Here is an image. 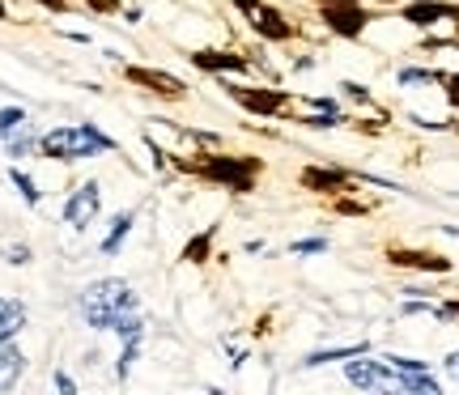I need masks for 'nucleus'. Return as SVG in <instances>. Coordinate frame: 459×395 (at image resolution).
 Masks as SVG:
<instances>
[{
	"mask_svg": "<svg viewBox=\"0 0 459 395\" xmlns=\"http://www.w3.org/2000/svg\"><path fill=\"white\" fill-rule=\"evenodd\" d=\"M298 124H302V128H311V132H328V128L349 124V116H344V111H307Z\"/></svg>",
	"mask_w": 459,
	"mask_h": 395,
	"instance_id": "4be33fe9",
	"label": "nucleus"
},
{
	"mask_svg": "<svg viewBox=\"0 0 459 395\" xmlns=\"http://www.w3.org/2000/svg\"><path fill=\"white\" fill-rule=\"evenodd\" d=\"M9 179H13V187L17 192H22V200H26V204H39V200H43V192H39V183L30 179V175H26V170H22V166H13V170H9Z\"/></svg>",
	"mask_w": 459,
	"mask_h": 395,
	"instance_id": "5701e85b",
	"label": "nucleus"
},
{
	"mask_svg": "<svg viewBox=\"0 0 459 395\" xmlns=\"http://www.w3.org/2000/svg\"><path fill=\"white\" fill-rule=\"evenodd\" d=\"M446 68H421V64H400L395 68V85L400 90H412V85H438Z\"/></svg>",
	"mask_w": 459,
	"mask_h": 395,
	"instance_id": "6ab92c4d",
	"label": "nucleus"
},
{
	"mask_svg": "<svg viewBox=\"0 0 459 395\" xmlns=\"http://www.w3.org/2000/svg\"><path fill=\"white\" fill-rule=\"evenodd\" d=\"M115 149H119V141L94 124H65V128H51L39 136V153L51 162H85V158L115 153Z\"/></svg>",
	"mask_w": 459,
	"mask_h": 395,
	"instance_id": "f03ea898",
	"label": "nucleus"
},
{
	"mask_svg": "<svg viewBox=\"0 0 459 395\" xmlns=\"http://www.w3.org/2000/svg\"><path fill=\"white\" fill-rule=\"evenodd\" d=\"M0 17H9V9H4V4H0Z\"/></svg>",
	"mask_w": 459,
	"mask_h": 395,
	"instance_id": "37998d69",
	"label": "nucleus"
},
{
	"mask_svg": "<svg viewBox=\"0 0 459 395\" xmlns=\"http://www.w3.org/2000/svg\"><path fill=\"white\" fill-rule=\"evenodd\" d=\"M141 345H145V340H124V348H119V365H115L119 379H128L132 374V365H136V357H141Z\"/></svg>",
	"mask_w": 459,
	"mask_h": 395,
	"instance_id": "393cba45",
	"label": "nucleus"
},
{
	"mask_svg": "<svg viewBox=\"0 0 459 395\" xmlns=\"http://www.w3.org/2000/svg\"><path fill=\"white\" fill-rule=\"evenodd\" d=\"M443 99H446V107L451 111H459V73H443Z\"/></svg>",
	"mask_w": 459,
	"mask_h": 395,
	"instance_id": "c85d7f7f",
	"label": "nucleus"
},
{
	"mask_svg": "<svg viewBox=\"0 0 459 395\" xmlns=\"http://www.w3.org/2000/svg\"><path fill=\"white\" fill-rule=\"evenodd\" d=\"M94 13H119V0H85Z\"/></svg>",
	"mask_w": 459,
	"mask_h": 395,
	"instance_id": "c9c22d12",
	"label": "nucleus"
},
{
	"mask_svg": "<svg viewBox=\"0 0 459 395\" xmlns=\"http://www.w3.org/2000/svg\"><path fill=\"white\" fill-rule=\"evenodd\" d=\"M51 387H56V391H65V395H73V391H77V382L68 379L65 370H56V374H51Z\"/></svg>",
	"mask_w": 459,
	"mask_h": 395,
	"instance_id": "72a5a7b5",
	"label": "nucleus"
},
{
	"mask_svg": "<svg viewBox=\"0 0 459 395\" xmlns=\"http://www.w3.org/2000/svg\"><path fill=\"white\" fill-rule=\"evenodd\" d=\"M213 238H217V226H209V230H200V234H192L179 260H183V263H209V260H213Z\"/></svg>",
	"mask_w": 459,
	"mask_h": 395,
	"instance_id": "aec40b11",
	"label": "nucleus"
},
{
	"mask_svg": "<svg viewBox=\"0 0 459 395\" xmlns=\"http://www.w3.org/2000/svg\"><path fill=\"white\" fill-rule=\"evenodd\" d=\"M328 238H319V234H315V238H294V243H290V255H328Z\"/></svg>",
	"mask_w": 459,
	"mask_h": 395,
	"instance_id": "a878e982",
	"label": "nucleus"
},
{
	"mask_svg": "<svg viewBox=\"0 0 459 395\" xmlns=\"http://www.w3.org/2000/svg\"><path fill=\"white\" fill-rule=\"evenodd\" d=\"M22 124H30V119H26V111H22V107H4V111H0V145H4V141H9Z\"/></svg>",
	"mask_w": 459,
	"mask_h": 395,
	"instance_id": "b1692460",
	"label": "nucleus"
},
{
	"mask_svg": "<svg viewBox=\"0 0 459 395\" xmlns=\"http://www.w3.org/2000/svg\"><path fill=\"white\" fill-rule=\"evenodd\" d=\"M132 226H136V209H124V213H115L111 226H107V234H102V243H99L102 255H119V247H124V238L132 234Z\"/></svg>",
	"mask_w": 459,
	"mask_h": 395,
	"instance_id": "dca6fc26",
	"label": "nucleus"
},
{
	"mask_svg": "<svg viewBox=\"0 0 459 395\" xmlns=\"http://www.w3.org/2000/svg\"><path fill=\"white\" fill-rule=\"evenodd\" d=\"M319 17H324L328 34H336V39H349V43L370 30V9H366L361 0H353V4H328V9H319Z\"/></svg>",
	"mask_w": 459,
	"mask_h": 395,
	"instance_id": "0eeeda50",
	"label": "nucleus"
},
{
	"mask_svg": "<svg viewBox=\"0 0 459 395\" xmlns=\"http://www.w3.org/2000/svg\"><path fill=\"white\" fill-rule=\"evenodd\" d=\"M200 73H213V77H230V73H251V60L238 56V51H213V47H200L187 56Z\"/></svg>",
	"mask_w": 459,
	"mask_h": 395,
	"instance_id": "ddd939ff",
	"label": "nucleus"
},
{
	"mask_svg": "<svg viewBox=\"0 0 459 395\" xmlns=\"http://www.w3.org/2000/svg\"><path fill=\"white\" fill-rule=\"evenodd\" d=\"M4 260L13 263V268H22V263H30V247H26V243H9V247H4Z\"/></svg>",
	"mask_w": 459,
	"mask_h": 395,
	"instance_id": "7c9ffc66",
	"label": "nucleus"
},
{
	"mask_svg": "<svg viewBox=\"0 0 459 395\" xmlns=\"http://www.w3.org/2000/svg\"><path fill=\"white\" fill-rule=\"evenodd\" d=\"M358 353H370V340H353V345H332V348H315L302 357V370H324L332 362H349V357H358Z\"/></svg>",
	"mask_w": 459,
	"mask_h": 395,
	"instance_id": "4468645a",
	"label": "nucleus"
},
{
	"mask_svg": "<svg viewBox=\"0 0 459 395\" xmlns=\"http://www.w3.org/2000/svg\"><path fill=\"white\" fill-rule=\"evenodd\" d=\"M387 362L400 370V374H417V370H434V362H426V357H404V353H383Z\"/></svg>",
	"mask_w": 459,
	"mask_h": 395,
	"instance_id": "bb28decb",
	"label": "nucleus"
},
{
	"mask_svg": "<svg viewBox=\"0 0 459 395\" xmlns=\"http://www.w3.org/2000/svg\"><path fill=\"white\" fill-rule=\"evenodd\" d=\"M443 234H451V238H459V226H443Z\"/></svg>",
	"mask_w": 459,
	"mask_h": 395,
	"instance_id": "ea45409f",
	"label": "nucleus"
},
{
	"mask_svg": "<svg viewBox=\"0 0 459 395\" xmlns=\"http://www.w3.org/2000/svg\"><path fill=\"white\" fill-rule=\"evenodd\" d=\"M341 94H344L349 102H358V107H370V102H375L370 85H361V82H341Z\"/></svg>",
	"mask_w": 459,
	"mask_h": 395,
	"instance_id": "cd10ccee",
	"label": "nucleus"
},
{
	"mask_svg": "<svg viewBox=\"0 0 459 395\" xmlns=\"http://www.w3.org/2000/svg\"><path fill=\"white\" fill-rule=\"evenodd\" d=\"M4 149H9V158H30L34 149H39V132H34L30 124H22V128L4 141Z\"/></svg>",
	"mask_w": 459,
	"mask_h": 395,
	"instance_id": "412c9836",
	"label": "nucleus"
},
{
	"mask_svg": "<svg viewBox=\"0 0 459 395\" xmlns=\"http://www.w3.org/2000/svg\"><path fill=\"white\" fill-rule=\"evenodd\" d=\"M336 213H349V217H366V213H370V204H358V200H344V192H341V200H336Z\"/></svg>",
	"mask_w": 459,
	"mask_h": 395,
	"instance_id": "2f4dec72",
	"label": "nucleus"
},
{
	"mask_svg": "<svg viewBox=\"0 0 459 395\" xmlns=\"http://www.w3.org/2000/svg\"><path fill=\"white\" fill-rule=\"evenodd\" d=\"M238 13L251 21V30L260 34L264 43H290L298 34V26L290 21V17L281 13L277 4H268V0H230Z\"/></svg>",
	"mask_w": 459,
	"mask_h": 395,
	"instance_id": "39448f33",
	"label": "nucleus"
},
{
	"mask_svg": "<svg viewBox=\"0 0 459 395\" xmlns=\"http://www.w3.org/2000/svg\"><path fill=\"white\" fill-rule=\"evenodd\" d=\"M124 77H128L132 85H141V90H149V94H158V99H170L179 102L187 99V85L175 77V73H162V68H141V64H128L124 68Z\"/></svg>",
	"mask_w": 459,
	"mask_h": 395,
	"instance_id": "f8f14e48",
	"label": "nucleus"
},
{
	"mask_svg": "<svg viewBox=\"0 0 459 395\" xmlns=\"http://www.w3.org/2000/svg\"><path fill=\"white\" fill-rule=\"evenodd\" d=\"M370 4H400V0H370Z\"/></svg>",
	"mask_w": 459,
	"mask_h": 395,
	"instance_id": "a19ab883",
	"label": "nucleus"
},
{
	"mask_svg": "<svg viewBox=\"0 0 459 395\" xmlns=\"http://www.w3.org/2000/svg\"><path fill=\"white\" fill-rule=\"evenodd\" d=\"M307 111H344L336 99H307Z\"/></svg>",
	"mask_w": 459,
	"mask_h": 395,
	"instance_id": "f704fd0d",
	"label": "nucleus"
},
{
	"mask_svg": "<svg viewBox=\"0 0 459 395\" xmlns=\"http://www.w3.org/2000/svg\"><path fill=\"white\" fill-rule=\"evenodd\" d=\"M39 4H43V9H51V13H65V9H68V0H39Z\"/></svg>",
	"mask_w": 459,
	"mask_h": 395,
	"instance_id": "4c0bfd02",
	"label": "nucleus"
},
{
	"mask_svg": "<svg viewBox=\"0 0 459 395\" xmlns=\"http://www.w3.org/2000/svg\"><path fill=\"white\" fill-rule=\"evenodd\" d=\"M226 94L243 107L247 116H255V119H277V116H285V111H290V102H294V94H290V90H277V85L226 82Z\"/></svg>",
	"mask_w": 459,
	"mask_h": 395,
	"instance_id": "20e7f679",
	"label": "nucleus"
},
{
	"mask_svg": "<svg viewBox=\"0 0 459 395\" xmlns=\"http://www.w3.org/2000/svg\"><path fill=\"white\" fill-rule=\"evenodd\" d=\"M315 64H319V60H315V56H298V60H294V73H311Z\"/></svg>",
	"mask_w": 459,
	"mask_h": 395,
	"instance_id": "e433bc0d",
	"label": "nucleus"
},
{
	"mask_svg": "<svg viewBox=\"0 0 459 395\" xmlns=\"http://www.w3.org/2000/svg\"><path fill=\"white\" fill-rule=\"evenodd\" d=\"M344 382L358 387V391H395V365L387 357L358 353V357L344 362Z\"/></svg>",
	"mask_w": 459,
	"mask_h": 395,
	"instance_id": "423d86ee",
	"label": "nucleus"
},
{
	"mask_svg": "<svg viewBox=\"0 0 459 395\" xmlns=\"http://www.w3.org/2000/svg\"><path fill=\"white\" fill-rule=\"evenodd\" d=\"M179 166L187 175H196V179L217 183V187H226L234 196H247V192H255L264 158H255V153H204L200 162H179Z\"/></svg>",
	"mask_w": 459,
	"mask_h": 395,
	"instance_id": "7ed1b4c3",
	"label": "nucleus"
},
{
	"mask_svg": "<svg viewBox=\"0 0 459 395\" xmlns=\"http://www.w3.org/2000/svg\"><path fill=\"white\" fill-rule=\"evenodd\" d=\"M451 132H455V136H459V119H455V124H451Z\"/></svg>",
	"mask_w": 459,
	"mask_h": 395,
	"instance_id": "79ce46f5",
	"label": "nucleus"
},
{
	"mask_svg": "<svg viewBox=\"0 0 459 395\" xmlns=\"http://www.w3.org/2000/svg\"><path fill=\"white\" fill-rule=\"evenodd\" d=\"M443 374H446V379H451V382H455V387H459V348H451V353H446V357H443Z\"/></svg>",
	"mask_w": 459,
	"mask_h": 395,
	"instance_id": "473e14b6",
	"label": "nucleus"
},
{
	"mask_svg": "<svg viewBox=\"0 0 459 395\" xmlns=\"http://www.w3.org/2000/svg\"><path fill=\"white\" fill-rule=\"evenodd\" d=\"M22 370H26V353L13 345H0V395L13 391L17 379H22Z\"/></svg>",
	"mask_w": 459,
	"mask_h": 395,
	"instance_id": "f3484780",
	"label": "nucleus"
},
{
	"mask_svg": "<svg viewBox=\"0 0 459 395\" xmlns=\"http://www.w3.org/2000/svg\"><path fill=\"white\" fill-rule=\"evenodd\" d=\"M26 319H30V311H26V302H22V297L0 294V345H9L17 331L26 328Z\"/></svg>",
	"mask_w": 459,
	"mask_h": 395,
	"instance_id": "2eb2a0df",
	"label": "nucleus"
},
{
	"mask_svg": "<svg viewBox=\"0 0 459 395\" xmlns=\"http://www.w3.org/2000/svg\"><path fill=\"white\" fill-rule=\"evenodd\" d=\"M319 9H328V4H353V0H315Z\"/></svg>",
	"mask_w": 459,
	"mask_h": 395,
	"instance_id": "58836bf2",
	"label": "nucleus"
},
{
	"mask_svg": "<svg viewBox=\"0 0 459 395\" xmlns=\"http://www.w3.org/2000/svg\"><path fill=\"white\" fill-rule=\"evenodd\" d=\"M395 391H409V395H443V382L434 370H417V374H400L395 370Z\"/></svg>",
	"mask_w": 459,
	"mask_h": 395,
	"instance_id": "a211bd4d",
	"label": "nucleus"
},
{
	"mask_svg": "<svg viewBox=\"0 0 459 395\" xmlns=\"http://www.w3.org/2000/svg\"><path fill=\"white\" fill-rule=\"evenodd\" d=\"M409 124L412 128H421V132H446L451 128L446 119H429V116H421V111H409Z\"/></svg>",
	"mask_w": 459,
	"mask_h": 395,
	"instance_id": "c756f323",
	"label": "nucleus"
},
{
	"mask_svg": "<svg viewBox=\"0 0 459 395\" xmlns=\"http://www.w3.org/2000/svg\"><path fill=\"white\" fill-rule=\"evenodd\" d=\"M387 263H395V268H412V272H426V277H451V272H455L451 255L421 251V247H387Z\"/></svg>",
	"mask_w": 459,
	"mask_h": 395,
	"instance_id": "1a4fd4ad",
	"label": "nucleus"
},
{
	"mask_svg": "<svg viewBox=\"0 0 459 395\" xmlns=\"http://www.w3.org/2000/svg\"><path fill=\"white\" fill-rule=\"evenodd\" d=\"M400 21H409L417 30H434L443 21H455L459 26V4H451V0H409L400 9Z\"/></svg>",
	"mask_w": 459,
	"mask_h": 395,
	"instance_id": "9b49d317",
	"label": "nucleus"
},
{
	"mask_svg": "<svg viewBox=\"0 0 459 395\" xmlns=\"http://www.w3.org/2000/svg\"><path fill=\"white\" fill-rule=\"evenodd\" d=\"M298 183L315 192V196H341V192H353V170H344V166H302V175Z\"/></svg>",
	"mask_w": 459,
	"mask_h": 395,
	"instance_id": "9d476101",
	"label": "nucleus"
},
{
	"mask_svg": "<svg viewBox=\"0 0 459 395\" xmlns=\"http://www.w3.org/2000/svg\"><path fill=\"white\" fill-rule=\"evenodd\" d=\"M77 311H82L85 328L94 331H115V323L124 319V314L141 311V294L132 289L128 280L119 277H99L90 280L82 289V297H77Z\"/></svg>",
	"mask_w": 459,
	"mask_h": 395,
	"instance_id": "f257e3e1",
	"label": "nucleus"
},
{
	"mask_svg": "<svg viewBox=\"0 0 459 395\" xmlns=\"http://www.w3.org/2000/svg\"><path fill=\"white\" fill-rule=\"evenodd\" d=\"M99 209H102V187H99V179H85L82 187H77V192L65 200L60 217H65V226H73V230H85V226H94Z\"/></svg>",
	"mask_w": 459,
	"mask_h": 395,
	"instance_id": "6e6552de",
	"label": "nucleus"
}]
</instances>
